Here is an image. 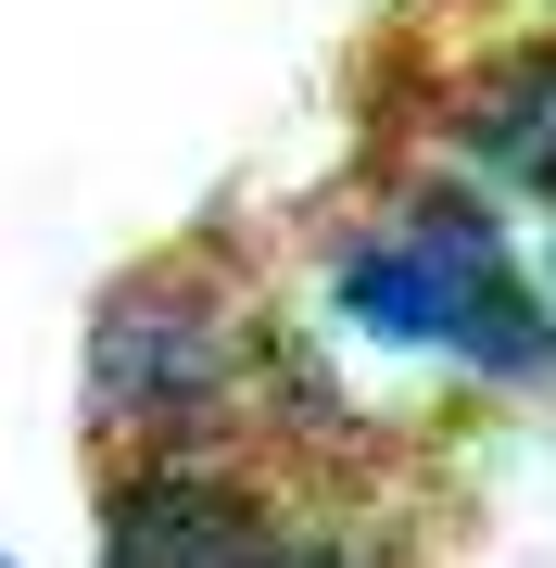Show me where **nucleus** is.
Wrapping results in <instances>:
<instances>
[{
  "label": "nucleus",
  "instance_id": "1",
  "mask_svg": "<svg viewBox=\"0 0 556 568\" xmlns=\"http://www.w3.org/2000/svg\"><path fill=\"white\" fill-rule=\"evenodd\" d=\"M316 304H330V328L354 354H443L481 392L556 379V316H544V278L518 253V227L494 215V190L443 178V164L330 227Z\"/></svg>",
  "mask_w": 556,
  "mask_h": 568
},
{
  "label": "nucleus",
  "instance_id": "2",
  "mask_svg": "<svg viewBox=\"0 0 556 568\" xmlns=\"http://www.w3.org/2000/svg\"><path fill=\"white\" fill-rule=\"evenodd\" d=\"M279 379V328L241 304L215 253H152L102 278L77 342V417L114 455H241V417Z\"/></svg>",
  "mask_w": 556,
  "mask_h": 568
},
{
  "label": "nucleus",
  "instance_id": "3",
  "mask_svg": "<svg viewBox=\"0 0 556 568\" xmlns=\"http://www.w3.org/2000/svg\"><path fill=\"white\" fill-rule=\"evenodd\" d=\"M279 493L291 480H266L241 455H114L89 568H253L279 530Z\"/></svg>",
  "mask_w": 556,
  "mask_h": 568
},
{
  "label": "nucleus",
  "instance_id": "4",
  "mask_svg": "<svg viewBox=\"0 0 556 568\" xmlns=\"http://www.w3.org/2000/svg\"><path fill=\"white\" fill-rule=\"evenodd\" d=\"M417 140H431V164H443V178H468V190L556 203V26L468 51V63L431 89Z\"/></svg>",
  "mask_w": 556,
  "mask_h": 568
},
{
  "label": "nucleus",
  "instance_id": "5",
  "mask_svg": "<svg viewBox=\"0 0 556 568\" xmlns=\"http://www.w3.org/2000/svg\"><path fill=\"white\" fill-rule=\"evenodd\" d=\"M253 568H405V556H392V518L279 493V530H266V556H253Z\"/></svg>",
  "mask_w": 556,
  "mask_h": 568
},
{
  "label": "nucleus",
  "instance_id": "6",
  "mask_svg": "<svg viewBox=\"0 0 556 568\" xmlns=\"http://www.w3.org/2000/svg\"><path fill=\"white\" fill-rule=\"evenodd\" d=\"M532 278H544V316H556V203H544V253H532Z\"/></svg>",
  "mask_w": 556,
  "mask_h": 568
},
{
  "label": "nucleus",
  "instance_id": "7",
  "mask_svg": "<svg viewBox=\"0 0 556 568\" xmlns=\"http://www.w3.org/2000/svg\"><path fill=\"white\" fill-rule=\"evenodd\" d=\"M0 568H13V556H0Z\"/></svg>",
  "mask_w": 556,
  "mask_h": 568
}]
</instances>
